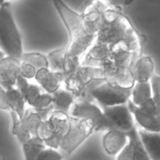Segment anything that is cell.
I'll use <instances>...</instances> for the list:
<instances>
[{"instance_id": "cell-1", "label": "cell", "mask_w": 160, "mask_h": 160, "mask_svg": "<svg viewBox=\"0 0 160 160\" xmlns=\"http://www.w3.org/2000/svg\"><path fill=\"white\" fill-rule=\"evenodd\" d=\"M53 4L68 31L67 56L80 58L92 46L96 38V30L87 26L82 15L69 8L62 0H53Z\"/></svg>"}, {"instance_id": "cell-2", "label": "cell", "mask_w": 160, "mask_h": 160, "mask_svg": "<svg viewBox=\"0 0 160 160\" xmlns=\"http://www.w3.org/2000/svg\"><path fill=\"white\" fill-rule=\"evenodd\" d=\"M0 49L6 56L19 60L24 53L22 37L14 21L10 2H4L0 6Z\"/></svg>"}, {"instance_id": "cell-25", "label": "cell", "mask_w": 160, "mask_h": 160, "mask_svg": "<svg viewBox=\"0 0 160 160\" xmlns=\"http://www.w3.org/2000/svg\"><path fill=\"white\" fill-rule=\"evenodd\" d=\"M42 88L39 85L36 84H29L27 92L24 94V98L26 103H28L30 107H32V105L34 104V102L36 101V99L39 97V95L42 92Z\"/></svg>"}, {"instance_id": "cell-26", "label": "cell", "mask_w": 160, "mask_h": 160, "mask_svg": "<svg viewBox=\"0 0 160 160\" xmlns=\"http://www.w3.org/2000/svg\"><path fill=\"white\" fill-rule=\"evenodd\" d=\"M63 155L57 150L49 147L43 148L38 154L36 160H62Z\"/></svg>"}, {"instance_id": "cell-32", "label": "cell", "mask_w": 160, "mask_h": 160, "mask_svg": "<svg viewBox=\"0 0 160 160\" xmlns=\"http://www.w3.org/2000/svg\"><path fill=\"white\" fill-rule=\"evenodd\" d=\"M28 79H27L26 77H24L23 75L20 74V75L18 76L17 80H16L15 85H14V86H16V88L21 92V93L23 94V96H24L25 92H27V90H28V86H29V83H28Z\"/></svg>"}, {"instance_id": "cell-23", "label": "cell", "mask_w": 160, "mask_h": 160, "mask_svg": "<svg viewBox=\"0 0 160 160\" xmlns=\"http://www.w3.org/2000/svg\"><path fill=\"white\" fill-rule=\"evenodd\" d=\"M21 61H26L32 66H34L37 70L42 68H48V60L45 55L37 52H29L23 53Z\"/></svg>"}, {"instance_id": "cell-12", "label": "cell", "mask_w": 160, "mask_h": 160, "mask_svg": "<svg viewBox=\"0 0 160 160\" xmlns=\"http://www.w3.org/2000/svg\"><path fill=\"white\" fill-rule=\"evenodd\" d=\"M153 68L154 64L150 57L140 58L136 61L131 72L134 80L137 82H147L152 75Z\"/></svg>"}, {"instance_id": "cell-36", "label": "cell", "mask_w": 160, "mask_h": 160, "mask_svg": "<svg viewBox=\"0 0 160 160\" xmlns=\"http://www.w3.org/2000/svg\"><path fill=\"white\" fill-rule=\"evenodd\" d=\"M0 160H5V159H4V157H3L2 155H0Z\"/></svg>"}, {"instance_id": "cell-15", "label": "cell", "mask_w": 160, "mask_h": 160, "mask_svg": "<svg viewBox=\"0 0 160 160\" xmlns=\"http://www.w3.org/2000/svg\"><path fill=\"white\" fill-rule=\"evenodd\" d=\"M8 103L10 107V111H14L20 118H23L25 113L26 101L21 93V92L14 86L7 88Z\"/></svg>"}, {"instance_id": "cell-37", "label": "cell", "mask_w": 160, "mask_h": 160, "mask_svg": "<svg viewBox=\"0 0 160 160\" xmlns=\"http://www.w3.org/2000/svg\"><path fill=\"white\" fill-rule=\"evenodd\" d=\"M5 1H6V0H5Z\"/></svg>"}, {"instance_id": "cell-20", "label": "cell", "mask_w": 160, "mask_h": 160, "mask_svg": "<svg viewBox=\"0 0 160 160\" xmlns=\"http://www.w3.org/2000/svg\"><path fill=\"white\" fill-rule=\"evenodd\" d=\"M127 136H128V138L132 141L133 160H151L139 138L137 128L135 127L130 132H128Z\"/></svg>"}, {"instance_id": "cell-6", "label": "cell", "mask_w": 160, "mask_h": 160, "mask_svg": "<svg viewBox=\"0 0 160 160\" xmlns=\"http://www.w3.org/2000/svg\"><path fill=\"white\" fill-rule=\"evenodd\" d=\"M102 108L110 124V129L119 130L127 134L135 128L133 115L125 104L104 107Z\"/></svg>"}, {"instance_id": "cell-33", "label": "cell", "mask_w": 160, "mask_h": 160, "mask_svg": "<svg viewBox=\"0 0 160 160\" xmlns=\"http://www.w3.org/2000/svg\"><path fill=\"white\" fill-rule=\"evenodd\" d=\"M108 1L112 3V4H115V5L129 6L134 2V0H108Z\"/></svg>"}, {"instance_id": "cell-10", "label": "cell", "mask_w": 160, "mask_h": 160, "mask_svg": "<svg viewBox=\"0 0 160 160\" xmlns=\"http://www.w3.org/2000/svg\"><path fill=\"white\" fill-rule=\"evenodd\" d=\"M127 142V134L115 129H108L103 137V148L109 155L118 154Z\"/></svg>"}, {"instance_id": "cell-35", "label": "cell", "mask_w": 160, "mask_h": 160, "mask_svg": "<svg viewBox=\"0 0 160 160\" xmlns=\"http://www.w3.org/2000/svg\"><path fill=\"white\" fill-rule=\"evenodd\" d=\"M4 2H5V0H0V6H1Z\"/></svg>"}, {"instance_id": "cell-13", "label": "cell", "mask_w": 160, "mask_h": 160, "mask_svg": "<svg viewBox=\"0 0 160 160\" xmlns=\"http://www.w3.org/2000/svg\"><path fill=\"white\" fill-rule=\"evenodd\" d=\"M47 120L51 124L54 134L63 138L70 126V116L68 113L59 110H53Z\"/></svg>"}, {"instance_id": "cell-11", "label": "cell", "mask_w": 160, "mask_h": 160, "mask_svg": "<svg viewBox=\"0 0 160 160\" xmlns=\"http://www.w3.org/2000/svg\"><path fill=\"white\" fill-rule=\"evenodd\" d=\"M138 132L150 159L160 160V132H149L144 129Z\"/></svg>"}, {"instance_id": "cell-24", "label": "cell", "mask_w": 160, "mask_h": 160, "mask_svg": "<svg viewBox=\"0 0 160 160\" xmlns=\"http://www.w3.org/2000/svg\"><path fill=\"white\" fill-rule=\"evenodd\" d=\"M152 99L155 106L158 115H160V76L152 75L151 77Z\"/></svg>"}, {"instance_id": "cell-14", "label": "cell", "mask_w": 160, "mask_h": 160, "mask_svg": "<svg viewBox=\"0 0 160 160\" xmlns=\"http://www.w3.org/2000/svg\"><path fill=\"white\" fill-rule=\"evenodd\" d=\"M52 97H53L52 105L54 110H59L65 113L69 112V109L73 105L75 99L74 95L72 92H70L66 89L62 90L60 88L58 91H56L54 93H52Z\"/></svg>"}, {"instance_id": "cell-19", "label": "cell", "mask_w": 160, "mask_h": 160, "mask_svg": "<svg viewBox=\"0 0 160 160\" xmlns=\"http://www.w3.org/2000/svg\"><path fill=\"white\" fill-rule=\"evenodd\" d=\"M21 145L25 160H36L40 152L46 147L43 141L38 137H31V138Z\"/></svg>"}, {"instance_id": "cell-22", "label": "cell", "mask_w": 160, "mask_h": 160, "mask_svg": "<svg viewBox=\"0 0 160 160\" xmlns=\"http://www.w3.org/2000/svg\"><path fill=\"white\" fill-rule=\"evenodd\" d=\"M63 83L65 84L66 90L72 92L76 99L81 94L86 84L76 72L66 76L63 80Z\"/></svg>"}, {"instance_id": "cell-8", "label": "cell", "mask_w": 160, "mask_h": 160, "mask_svg": "<svg viewBox=\"0 0 160 160\" xmlns=\"http://www.w3.org/2000/svg\"><path fill=\"white\" fill-rule=\"evenodd\" d=\"M21 60L6 56L0 61V85L5 89L12 87L20 75Z\"/></svg>"}, {"instance_id": "cell-5", "label": "cell", "mask_w": 160, "mask_h": 160, "mask_svg": "<svg viewBox=\"0 0 160 160\" xmlns=\"http://www.w3.org/2000/svg\"><path fill=\"white\" fill-rule=\"evenodd\" d=\"M71 116L89 121L93 125L95 132L110 129V124L105 116L103 109L93 104L92 101L77 100V102L73 103Z\"/></svg>"}, {"instance_id": "cell-31", "label": "cell", "mask_w": 160, "mask_h": 160, "mask_svg": "<svg viewBox=\"0 0 160 160\" xmlns=\"http://www.w3.org/2000/svg\"><path fill=\"white\" fill-rule=\"evenodd\" d=\"M0 109L10 111V107L8 103L7 90L0 85Z\"/></svg>"}, {"instance_id": "cell-4", "label": "cell", "mask_w": 160, "mask_h": 160, "mask_svg": "<svg viewBox=\"0 0 160 160\" xmlns=\"http://www.w3.org/2000/svg\"><path fill=\"white\" fill-rule=\"evenodd\" d=\"M93 132L94 127L89 121L70 116V126L62 138L59 149L70 155Z\"/></svg>"}, {"instance_id": "cell-18", "label": "cell", "mask_w": 160, "mask_h": 160, "mask_svg": "<svg viewBox=\"0 0 160 160\" xmlns=\"http://www.w3.org/2000/svg\"><path fill=\"white\" fill-rule=\"evenodd\" d=\"M48 60V68L55 72H63L65 68V61L67 58V49L66 46L59 48L54 51H51L46 56Z\"/></svg>"}, {"instance_id": "cell-21", "label": "cell", "mask_w": 160, "mask_h": 160, "mask_svg": "<svg viewBox=\"0 0 160 160\" xmlns=\"http://www.w3.org/2000/svg\"><path fill=\"white\" fill-rule=\"evenodd\" d=\"M23 121L25 124L27 125L30 135L32 137H36L37 131L39 126L41 125L42 122L43 121L38 111L34 108H29L25 110L24 116H23Z\"/></svg>"}, {"instance_id": "cell-30", "label": "cell", "mask_w": 160, "mask_h": 160, "mask_svg": "<svg viewBox=\"0 0 160 160\" xmlns=\"http://www.w3.org/2000/svg\"><path fill=\"white\" fill-rule=\"evenodd\" d=\"M117 160H133V146L132 141L129 138L127 144L118 153Z\"/></svg>"}, {"instance_id": "cell-27", "label": "cell", "mask_w": 160, "mask_h": 160, "mask_svg": "<svg viewBox=\"0 0 160 160\" xmlns=\"http://www.w3.org/2000/svg\"><path fill=\"white\" fill-rule=\"evenodd\" d=\"M52 103H53L52 94L44 92H42L39 95V97L36 99V101L34 102V104L32 105L31 108H47V107L51 106Z\"/></svg>"}, {"instance_id": "cell-7", "label": "cell", "mask_w": 160, "mask_h": 160, "mask_svg": "<svg viewBox=\"0 0 160 160\" xmlns=\"http://www.w3.org/2000/svg\"><path fill=\"white\" fill-rule=\"evenodd\" d=\"M127 107L142 129L149 132H160V115L142 109L130 99L127 101Z\"/></svg>"}, {"instance_id": "cell-17", "label": "cell", "mask_w": 160, "mask_h": 160, "mask_svg": "<svg viewBox=\"0 0 160 160\" xmlns=\"http://www.w3.org/2000/svg\"><path fill=\"white\" fill-rule=\"evenodd\" d=\"M10 113L12 117V134L17 138L19 142L23 144L26 141H28L29 138H31L32 136L30 135L23 119L20 118L14 111H10Z\"/></svg>"}, {"instance_id": "cell-9", "label": "cell", "mask_w": 160, "mask_h": 160, "mask_svg": "<svg viewBox=\"0 0 160 160\" xmlns=\"http://www.w3.org/2000/svg\"><path fill=\"white\" fill-rule=\"evenodd\" d=\"M34 78L44 92L52 94L60 88L64 80V74L61 72H55L49 68H42L37 70Z\"/></svg>"}, {"instance_id": "cell-34", "label": "cell", "mask_w": 160, "mask_h": 160, "mask_svg": "<svg viewBox=\"0 0 160 160\" xmlns=\"http://www.w3.org/2000/svg\"><path fill=\"white\" fill-rule=\"evenodd\" d=\"M6 57V55H5V53L2 51V50H0V61H1L4 58Z\"/></svg>"}, {"instance_id": "cell-16", "label": "cell", "mask_w": 160, "mask_h": 160, "mask_svg": "<svg viewBox=\"0 0 160 160\" xmlns=\"http://www.w3.org/2000/svg\"><path fill=\"white\" fill-rule=\"evenodd\" d=\"M132 102L139 107L146 101L152 98V89L150 84L147 82H137L136 85L132 88L131 92Z\"/></svg>"}, {"instance_id": "cell-29", "label": "cell", "mask_w": 160, "mask_h": 160, "mask_svg": "<svg viewBox=\"0 0 160 160\" xmlns=\"http://www.w3.org/2000/svg\"><path fill=\"white\" fill-rule=\"evenodd\" d=\"M37 72V69L32 66L31 64L26 62V61H21L20 64V74L26 77L27 79H32L35 77Z\"/></svg>"}, {"instance_id": "cell-28", "label": "cell", "mask_w": 160, "mask_h": 160, "mask_svg": "<svg viewBox=\"0 0 160 160\" xmlns=\"http://www.w3.org/2000/svg\"><path fill=\"white\" fill-rule=\"evenodd\" d=\"M53 134H54V132H53V129L51 127V124L49 123L48 120H44L42 122L41 125L39 126L36 137H38L42 141H44L45 139L50 138Z\"/></svg>"}, {"instance_id": "cell-3", "label": "cell", "mask_w": 160, "mask_h": 160, "mask_svg": "<svg viewBox=\"0 0 160 160\" xmlns=\"http://www.w3.org/2000/svg\"><path fill=\"white\" fill-rule=\"evenodd\" d=\"M132 88H122L111 80H105L104 82L93 88L91 92L92 100H95L102 108L112 107L126 104L131 97Z\"/></svg>"}]
</instances>
